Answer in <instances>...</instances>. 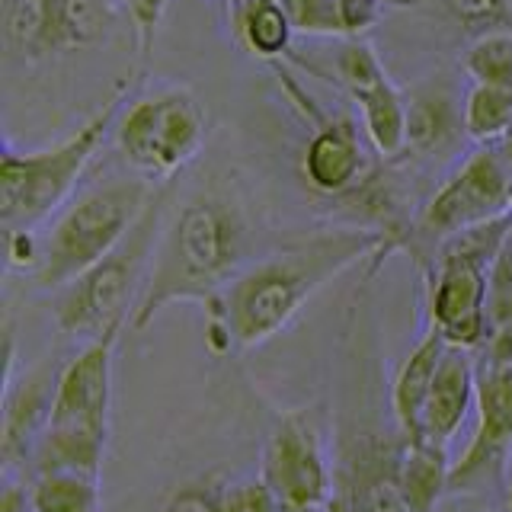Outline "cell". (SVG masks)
<instances>
[{"label": "cell", "instance_id": "1", "mask_svg": "<svg viewBox=\"0 0 512 512\" xmlns=\"http://www.w3.org/2000/svg\"><path fill=\"white\" fill-rule=\"evenodd\" d=\"M391 256L388 237L368 224H324L292 244L247 263L221 292L205 301V340L215 356L269 343L301 314L320 288L346 269Z\"/></svg>", "mask_w": 512, "mask_h": 512}, {"label": "cell", "instance_id": "2", "mask_svg": "<svg viewBox=\"0 0 512 512\" xmlns=\"http://www.w3.org/2000/svg\"><path fill=\"white\" fill-rule=\"evenodd\" d=\"M250 218L231 192H196L164 218L128 327L148 330L176 301H212L247 266Z\"/></svg>", "mask_w": 512, "mask_h": 512}, {"label": "cell", "instance_id": "3", "mask_svg": "<svg viewBox=\"0 0 512 512\" xmlns=\"http://www.w3.org/2000/svg\"><path fill=\"white\" fill-rule=\"evenodd\" d=\"M132 96V84H119L109 100L80 122L68 138L48 148L20 151L7 141L0 154V224L4 231H39L74 199L90 160L112 138L119 109Z\"/></svg>", "mask_w": 512, "mask_h": 512}, {"label": "cell", "instance_id": "4", "mask_svg": "<svg viewBox=\"0 0 512 512\" xmlns=\"http://www.w3.org/2000/svg\"><path fill=\"white\" fill-rule=\"evenodd\" d=\"M333 490L327 512H407L400 500L404 432L381 416L375 384L352 375L333 413Z\"/></svg>", "mask_w": 512, "mask_h": 512}, {"label": "cell", "instance_id": "5", "mask_svg": "<svg viewBox=\"0 0 512 512\" xmlns=\"http://www.w3.org/2000/svg\"><path fill=\"white\" fill-rule=\"evenodd\" d=\"M157 189V183L138 173H122L74 196L45 231L39 228L42 260L32 272V282L58 292L93 263H100L135 228Z\"/></svg>", "mask_w": 512, "mask_h": 512}, {"label": "cell", "instance_id": "6", "mask_svg": "<svg viewBox=\"0 0 512 512\" xmlns=\"http://www.w3.org/2000/svg\"><path fill=\"white\" fill-rule=\"evenodd\" d=\"M167 205L170 199L164 183L116 250L106 253L87 272H80L74 282L58 288L55 327L64 336L93 340V336L106 333L109 327H128L135 304L141 298V288L148 282L154 247L167 218Z\"/></svg>", "mask_w": 512, "mask_h": 512}, {"label": "cell", "instance_id": "7", "mask_svg": "<svg viewBox=\"0 0 512 512\" xmlns=\"http://www.w3.org/2000/svg\"><path fill=\"white\" fill-rule=\"evenodd\" d=\"M512 234V215L477 224L471 231L445 240L426 266V308L429 327H436L445 343L480 349L487 336V288L496 256Z\"/></svg>", "mask_w": 512, "mask_h": 512}, {"label": "cell", "instance_id": "8", "mask_svg": "<svg viewBox=\"0 0 512 512\" xmlns=\"http://www.w3.org/2000/svg\"><path fill=\"white\" fill-rule=\"evenodd\" d=\"M208 138V109L186 87H157L128 96L112 125V148L132 173L170 183L199 157Z\"/></svg>", "mask_w": 512, "mask_h": 512}, {"label": "cell", "instance_id": "9", "mask_svg": "<svg viewBox=\"0 0 512 512\" xmlns=\"http://www.w3.org/2000/svg\"><path fill=\"white\" fill-rule=\"evenodd\" d=\"M503 215H512V170L500 144H477L413 215L404 253L426 272L445 240Z\"/></svg>", "mask_w": 512, "mask_h": 512}, {"label": "cell", "instance_id": "10", "mask_svg": "<svg viewBox=\"0 0 512 512\" xmlns=\"http://www.w3.org/2000/svg\"><path fill=\"white\" fill-rule=\"evenodd\" d=\"M116 20V0H4L7 52L23 61H45L100 45Z\"/></svg>", "mask_w": 512, "mask_h": 512}, {"label": "cell", "instance_id": "11", "mask_svg": "<svg viewBox=\"0 0 512 512\" xmlns=\"http://www.w3.org/2000/svg\"><path fill=\"white\" fill-rule=\"evenodd\" d=\"M263 477L282 506L327 509L333 490V448L324 442L317 407L285 410L263 448Z\"/></svg>", "mask_w": 512, "mask_h": 512}, {"label": "cell", "instance_id": "12", "mask_svg": "<svg viewBox=\"0 0 512 512\" xmlns=\"http://www.w3.org/2000/svg\"><path fill=\"white\" fill-rule=\"evenodd\" d=\"M282 87L314 125L298 157V170L304 176V183H308L317 196L346 199L349 192L362 183V176L372 170V160H368V151H365L368 141H365L359 119L320 112L292 80H282Z\"/></svg>", "mask_w": 512, "mask_h": 512}, {"label": "cell", "instance_id": "13", "mask_svg": "<svg viewBox=\"0 0 512 512\" xmlns=\"http://www.w3.org/2000/svg\"><path fill=\"white\" fill-rule=\"evenodd\" d=\"M125 327H109L106 333L87 340V346L68 359L58 372L52 413L45 426L80 429L93 436H109L112 407V356Z\"/></svg>", "mask_w": 512, "mask_h": 512}, {"label": "cell", "instance_id": "14", "mask_svg": "<svg viewBox=\"0 0 512 512\" xmlns=\"http://www.w3.org/2000/svg\"><path fill=\"white\" fill-rule=\"evenodd\" d=\"M477 432L452 468L448 490H480L503 471L512 448V362H477Z\"/></svg>", "mask_w": 512, "mask_h": 512}, {"label": "cell", "instance_id": "15", "mask_svg": "<svg viewBox=\"0 0 512 512\" xmlns=\"http://www.w3.org/2000/svg\"><path fill=\"white\" fill-rule=\"evenodd\" d=\"M61 365L42 362L36 368L23 372L20 384H7V400H4V439H0V452H4V471H10L29 448H36L42 429L48 423L55 400V384H58Z\"/></svg>", "mask_w": 512, "mask_h": 512}, {"label": "cell", "instance_id": "16", "mask_svg": "<svg viewBox=\"0 0 512 512\" xmlns=\"http://www.w3.org/2000/svg\"><path fill=\"white\" fill-rule=\"evenodd\" d=\"M477 400V356L474 349L452 346L448 343L445 356L439 362L436 381L426 400L423 413V436L436 445H445L455 439L464 416Z\"/></svg>", "mask_w": 512, "mask_h": 512}, {"label": "cell", "instance_id": "17", "mask_svg": "<svg viewBox=\"0 0 512 512\" xmlns=\"http://www.w3.org/2000/svg\"><path fill=\"white\" fill-rule=\"evenodd\" d=\"M445 349H448L445 336L436 327H429L423 333V340L410 349V356L400 362L397 375L391 381L388 404H391V413H394V420L407 442L426 439L423 436V413H426V400H429L432 381H436Z\"/></svg>", "mask_w": 512, "mask_h": 512}, {"label": "cell", "instance_id": "18", "mask_svg": "<svg viewBox=\"0 0 512 512\" xmlns=\"http://www.w3.org/2000/svg\"><path fill=\"white\" fill-rule=\"evenodd\" d=\"M464 135L461 103L445 90H420L407 96V154L439 157Z\"/></svg>", "mask_w": 512, "mask_h": 512}, {"label": "cell", "instance_id": "19", "mask_svg": "<svg viewBox=\"0 0 512 512\" xmlns=\"http://www.w3.org/2000/svg\"><path fill=\"white\" fill-rule=\"evenodd\" d=\"M349 100L356 103L368 148L381 160L407 154V96L391 84V77H381L378 84L359 90Z\"/></svg>", "mask_w": 512, "mask_h": 512}, {"label": "cell", "instance_id": "20", "mask_svg": "<svg viewBox=\"0 0 512 512\" xmlns=\"http://www.w3.org/2000/svg\"><path fill=\"white\" fill-rule=\"evenodd\" d=\"M231 36L247 55L260 61H279L292 52L295 26L279 0H228Z\"/></svg>", "mask_w": 512, "mask_h": 512}, {"label": "cell", "instance_id": "21", "mask_svg": "<svg viewBox=\"0 0 512 512\" xmlns=\"http://www.w3.org/2000/svg\"><path fill=\"white\" fill-rule=\"evenodd\" d=\"M452 464H448L445 445L429 439L407 442L400 458V500L407 512H432L448 493Z\"/></svg>", "mask_w": 512, "mask_h": 512}, {"label": "cell", "instance_id": "22", "mask_svg": "<svg viewBox=\"0 0 512 512\" xmlns=\"http://www.w3.org/2000/svg\"><path fill=\"white\" fill-rule=\"evenodd\" d=\"M103 452H106L103 436H93V432H80V429L45 426L36 448H32V461H36V474L74 471V474L100 477Z\"/></svg>", "mask_w": 512, "mask_h": 512}, {"label": "cell", "instance_id": "23", "mask_svg": "<svg viewBox=\"0 0 512 512\" xmlns=\"http://www.w3.org/2000/svg\"><path fill=\"white\" fill-rule=\"evenodd\" d=\"M464 135L474 144H503L512 135V87L471 84L461 100Z\"/></svg>", "mask_w": 512, "mask_h": 512}, {"label": "cell", "instance_id": "24", "mask_svg": "<svg viewBox=\"0 0 512 512\" xmlns=\"http://www.w3.org/2000/svg\"><path fill=\"white\" fill-rule=\"evenodd\" d=\"M36 512H100V477L52 471L39 474L32 484Z\"/></svg>", "mask_w": 512, "mask_h": 512}, {"label": "cell", "instance_id": "25", "mask_svg": "<svg viewBox=\"0 0 512 512\" xmlns=\"http://www.w3.org/2000/svg\"><path fill=\"white\" fill-rule=\"evenodd\" d=\"M330 71H324L320 77L330 80V84L340 87L346 96H356L359 90L378 84L381 77H388L384 64L378 58V52L365 39H336V48L330 52Z\"/></svg>", "mask_w": 512, "mask_h": 512}, {"label": "cell", "instance_id": "26", "mask_svg": "<svg viewBox=\"0 0 512 512\" xmlns=\"http://www.w3.org/2000/svg\"><path fill=\"white\" fill-rule=\"evenodd\" d=\"M464 71H468L471 84L512 87V26L474 36L464 52Z\"/></svg>", "mask_w": 512, "mask_h": 512}, {"label": "cell", "instance_id": "27", "mask_svg": "<svg viewBox=\"0 0 512 512\" xmlns=\"http://www.w3.org/2000/svg\"><path fill=\"white\" fill-rule=\"evenodd\" d=\"M298 36L311 39H343V23L336 0H279Z\"/></svg>", "mask_w": 512, "mask_h": 512}, {"label": "cell", "instance_id": "28", "mask_svg": "<svg viewBox=\"0 0 512 512\" xmlns=\"http://www.w3.org/2000/svg\"><path fill=\"white\" fill-rule=\"evenodd\" d=\"M445 7L464 29L474 32V36H484V32H493V29H506L512 23L509 0H445Z\"/></svg>", "mask_w": 512, "mask_h": 512}, {"label": "cell", "instance_id": "29", "mask_svg": "<svg viewBox=\"0 0 512 512\" xmlns=\"http://www.w3.org/2000/svg\"><path fill=\"white\" fill-rule=\"evenodd\" d=\"M221 512H282V503L260 474L221 487Z\"/></svg>", "mask_w": 512, "mask_h": 512}, {"label": "cell", "instance_id": "30", "mask_svg": "<svg viewBox=\"0 0 512 512\" xmlns=\"http://www.w3.org/2000/svg\"><path fill=\"white\" fill-rule=\"evenodd\" d=\"M170 4H173V0H122V10H125L128 23H132V29H135L141 55L151 52V42L157 36L160 23H164Z\"/></svg>", "mask_w": 512, "mask_h": 512}, {"label": "cell", "instance_id": "31", "mask_svg": "<svg viewBox=\"0 0 512 512\" xmlns=\"http://www.w3.org/2000/svg\"><path fill=\"white\" fill-rule=\"evenodd\" d=\"M160 512H221V487H215L212 480H192L170 493Z\"/></svg>", "mask_w": 512, "mask_h": 512}, {"label": "cell", "instance_id": "32", "mask_svg": "<svg viewBox=\"0 0 512 512\" xmlns=\"http://www.w3.org/2000/svg\"><path fill=\"white\" fill-rule=\"evenodd\" d=\"M336 10H340L343 36L365 39V32H372L381 23L384 0H336Z\"/></svg>", "mask_w": 512, "mask_h": 512}, {"label": "cell", "instance_id": "33", "mask_svg": "<svg viewBox=\"0 0 512 512\" xmlns=\"http://www.w3.org/2000/svg\"><path fill=\"white\" fill-rule=\"evenodd\" d=\"M0 512H36L32 509V487L7 480L4 493H0Z\"/></svg>", "mask_w": 512, "mask_h": 512}, {"label": "cell", "instance_id": "34", "mask_svg": "<svg viewBox=\"0 0 512 512\" xmlns=\"http://www.w3.org/2000/svg\"><path fill=\"white\" fill-rule=\"evenodd\" d=\"M429 4V0H384V7H420Z\"/></svg>", "mask_w": 512, "mask_h": 512}, {"label": "cell", "instance_id": "35", "mask_svg": "<svg viewBox=\"0 0 512 512\" xmlns=\"http://www.w3.org/2000/svg\"><path fill=\"white\" fill-rule=\"evenodd\" d=\"M500 148H503V154H506V164H509V170H512V135L500 144Z\"/></svg>", "mask_w": 512, "mask_h": 512}, {"label": "cell", "instance_id": "36", "mask_svg": "<svg viewBox=\"0 0 512 512\" xmlns=\"http://www.w3.org/2000/svg\"><path fill=\"white\" fill-rule=\"evenodd\" d=\"M506 503H509V512H512V484H509V496H506Z\"/></svg>", "mask_w": 512, "mask_h": 512}]
</instances>
